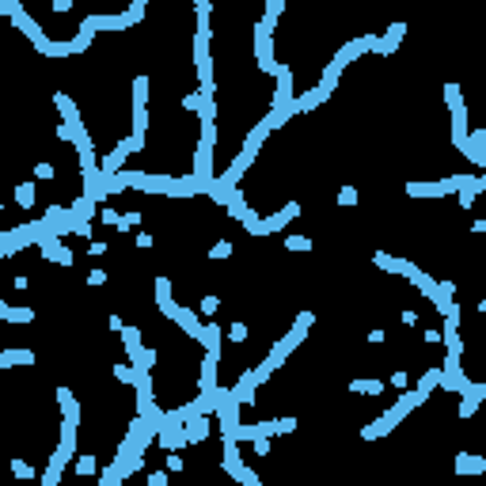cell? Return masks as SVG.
<instances>
[{
  "label": "cell",
  "mask_w": 486,
  "mask_h": 486,
  "mask_svg": "<svg viewBox=\"0 0 486 486\" xmlns=\"http://www.w3.org/2000/svg\"><path fill=\"white\" fill-rule=\"evenodd\" d=\"M0 319H8V323H19V319H35V312L30 308H16V304H0Z\"/></svg>",
  "instance_id": "obj_8"
},
{
  "label": "cell",
  "mask_w": 486,
  "mask_h": 486,
  "mask_svg": "<svg viewBox=\"0 0 486 486\" xmlns=\"http://www.w3.org/2000/svg\"><path fill=\"white\" fill-rule=\"evenodd\" d=\"M228 338H236V342H243V338H247V327H243V323H236V327H232V334H228Z\"/></svg>",
  "instance_id": "obj_16"
},
{
  "label": "cell",
  "mask_w": 486,
  "mask_h": 486,
  "mask_svg": "<svg viewBox=\"0 0 486 486\" xmlns=\"http://www.w3.org/2000/svg\"><path fill=\"white\" fill-rule=\"evenodd\" d=\"M88 281H91V285H107V270H91Z\"/></svg>",
  "instance_id": "obj_15"
},
{
  "label": "cell",
  "mask_w": 486,
  "mask_h": 486,
  "mask_svg": "<svg viewBox=\"0 0 486 486\" xmlns=\"http://www.w3.org/2000/svg\"><path fill=\"white\" fill-rule=\"evenodd\" d=\"M312 323H316V316H312V312H300V316H297V323H292V331L285 334V338H281L278 342V346H273L270 350V357L266 361H262L259 364V369H251V377H255V384H266L270 377H273V372H278L281 369V361H285L289 357V353L292 350H297L300 346V342L304 338H308V331H312Z\"/></svg>",
  "instance_id": "obj_1"
},
{
  "label": "cell",
  "mask_w": 486,
  "mask_h": 486,
  "mask_svg": "<svg viewBox=\"0 0 486 486\" xmlns=\"http://www.w3.org/2000/svg\"><path fill=\"white\" fill-rule=\"evenodd\" d=\"M0 364H4V369H12V364H35V353L30 350H4L0 353Z\"/></svg>",
  "instance_id": "obj_6"
},
{
  "label": "cell",
  "mask_w": 486,
  "mask_h": 486,
  "mask_svg": "<svg viewBox=\"0 0 486 486\" xmlns=\"http://www.w3.org/2000/svg\"><path fill=\"white\" fill-rule=\"evenodd\" d=\"M353 391H369V395H380V391H384V380H353Z\"/></svg>",
  "instance_id": "obj_9"
},
{
  "label": "cell",
  "mask_w": 486,
  "mask_h": 486,
  "mask_svg": "<svg viewBox=\"0 0 486 486\" xmlns=\"http://www.w3.org/2000/svg\"><path fill=\"white\" fill-rule=\"evenodd\" d=\"M338 201H342V206H353V201H357V186H342L338 190Z\"/></svg>",
  "instance_id": "obj_12"
},
{
  "label": "cell",
  "mask_w": 486,
  "mask_h": 486,
  "mask_svg": "<svg viewBox=\"0 0 486 486\" xmlns=\"http://www.w3.org/2000/svg\"><path fill=\"white\" fill-rule=\"evenodd\" d=\"M228 255H232V243H228V239H220L217 247H213V259H228Z\"/></svg>",
  "instance_id": "obj_13"
},
{
  "label": "cell",
  "mask_w": 486,
  "mask_h": 486,
  "mask_svg": "<svg viewBox=\"0 0 486 486\" xmlns=\"http://www.w3.org/2000/svg\"><path fill=\"white\" fill-rule=\"evenodd\" d=\"M273 23L270 19H259V27H255V57H259V65L266 69V73H278V61H273Z\"/></svg>",
  "instance_id": "obj_4"
},
{
  "label": "cell",
  "mask_w": 486,
  "mask_h": 486,
  "mask_svg": "<svg viewBox=\"0 0 486 486\" xmlns=\"http://www.w3.org/2000/svg\"><path fill=\"white\" fill-rule=\"evenodd\" d=\"M403 30H407V27H403V23H395V27L388 30V35L380 38V42H377V49H380V54H395V46L403 42Z\"/></svg>",
  "instance_id": "obj_7"
},
{
  "label": "cell",
  "mask_w": 486,
  "mask_h": 486,
  "mask_svg": "<svg viewBox=\"0 0 486 486\" xmlns=\"http://www.w3.org/2000/svg\"><path fill=\"white\" fill-rule=\"evenodd\" d=\"M148 134V76H137L134 84V137L145 141Z\"/></svg>",
  "instance_id": "obj_3"
},
{
  "label": "cell",
  "mask_w": 486,
  "mask_h": 486,
  "mask_svg": "<svg viewBox=\"0 0 486 486\" xmlns=\"http://www.w3.org/2000/svg\"><path fill=\"white\" fill-rule=\"evenodd\" d=\"M456 471H486V460H456Z\"/></svg>",
  "instance_id": "obj_11"
},
{
  "label": "cell",
  "mask_w": 486,
  "mask_h": 486,
  "mask_svg": "<svg viewBox=\"0 0 486 486\" xmlns=\"http://www.w3.org/2000/svg\"><path fill=\"white\" fill-rule=\"evenodd\" d=\"M297 217H300V201H289V206L281 209V213H273V217H266V220H262V225H259V236H270V232H281V228L289 225V220H297Z\"/></svg>",
  "instance_id": "obj_5"
},
{
  "label": "cell",
  "mask_w": 486,
  "mask_h": 486,
  "mask_svg": "<svg viewBox=\"0 0 486 486\" xmlns=\"http://www.w3.org/2000/svg\"><path fill=\"white\" fill-rule=\"evenodd\" d=\"M217 308H220L217 297H206V300H201V312H206V316H217Z\"/></svg>",
  "instance_id": "obj_14"
},
{
  "label": "cell",
  "mask_w": 486,
  "mask_h": 486,
  "mask_svg": "<svg viewBox=\"0 0 486 486\" xmlns=\"http://www.w3.org/2000/svg\"><path fill=\"white\" fill-rule=\"evenodd\" d=\"M285 247H289V251H312V239H308V236H289Z\"/></svg>",
  "instance_id": "obj_10"
},
{
  "label": "cell",
  "mask_w": 486,
  "mask_h": 486,
  "mask_svg": "<svg viewBox=\"0 0 486 486\" xmlns=\"http://www.w3.org/2000/svg\"><path fill=\"white\" fill-rule=\"evenodd\" d=\"M425 399H429V391H425V388H410V391L403 395V399L395 403V407H391L388 414H380V418L372 422V425H364V441H377V437H384V433H391L395 425H399L403 418H407V414H410L414 407H422Z\"/></svg>",
  "instance_id": "obj_2"
}]
</instances>
